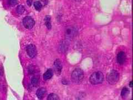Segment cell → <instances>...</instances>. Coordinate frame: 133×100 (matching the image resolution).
Returning a JSON list of instances; mask_svg holds the SVG:
<instances>
[{"label": "cell", "instance_id": "1", "mask_svg": "<svg viewBox=\"0 0 133 100\" xmlns=\"http://www.w3.org/2000/svg\"><path fill=\"white\" fill-rule=\"evenodd\" d=\"M84 75L83 71L80 68H76L71 74V80L74 83L79 84L84 79Z\"/></svg>", "mask_w": 133, "mask_h": 100}, {"label": "cell", "instance_id": "2", "mask_svg": "<svg viewBox=\"0 0 133 100\" xmlns=\"http://www.w3.org/2000/svg\"><path fill=\"white\" fill-rule=\"evenodd\" d=\"M89 81L92 84L102 83L104 81V75L101 71L94 72L90 76Z\"/></svg>", "mask_w": 133, "mask_h": 100}, {"label": "cell", "instance_id": "3", "mask_svg": "<svg viewBox=\"0 0 133 100\" xmlns=\"http://www.w3.org/2000/svg\"><path fill=\"white\" fill-rule=\"evenodd\" d=\"M119 79V74L117 71L113 70H111L107 75V80L110 84H116Z\"/></svg>", "mask_w": 133, "mask_h": 100}, {"label": "cell", "instance_id": "4", "mask_svg": "<svg viewBox=\"0 0 133 100\" xmlns=\"http://www.w3.org/2000/svg\"><path fill=\"white\" fill-rule=\"evenodd\" d=\"M23 25L27 29H31L35 25V21L32 17L30 16H26L23 19Z\"/></svg>", "mask_w": 133, "mask_h": 100}, {"label": "cell", "instance_id": "5", "mask_svg": "<svg viewBox=\"0 0 133 100\" xmlns=\"http://www.w3.org/2000/svg\"><path fill=\"white\" fill-rule=\"evenodd\" d=\"M26 52L28 56L30 58H34L37 55V48L36 46L33 44H30L26 47Z\"/></svg>", "mask_w": 133, "mask_h": 100}, {"label": "cell", "instance_id": "6", "mask_svg": "<svg viewBox=\"0 0 133 100\" xmlns=\"http://www.w3.org/2000/svg\"><path fill=\"white\" fill-rule=\"evenodd\" d=\"M62 68L63 66L61 61L59 59H55V62H54V71L57 76H59L61 74Z\"/></svg>", "mask_w": 133, "mask_h": 100}, {"label": "cell", "instance_id": "7", "mask_svg": "<svg viewBox=\"0 0 133 100\" xmlns=\"http://www.w3.org/2000/svg\"><path fill=\"white\" fill-rule=\"evenodd\" d=\"M126 55L124 51H120L117 53V61L119 65H123L126 62Z\"/></svg>", "mask_w": 133, "mask_h": 100}, {"label": "cell", "instance_id": "8", "mask_svg": "<svg viewBox=\"0 0 133 100\" xmlns=\"http://www.w3.org/2000/svg\"><path fill=\"white\" fill-rule=\"evenodd\" d=\"M77 30L74 27H68L65 30V37L69 39H71L76 36Z\"/></svg>", "mask_w": 133, "mask_h": 100}, {"label": "cell", "instance_id": "9", "mask_svg": "<svg viewBox=\"0 0 133 100\" xmlns=\"http://www.w3.org/2000/svg\"><path fill=\"white\" fill-rule=\"evenodd\" d=\"M47 93V90H46V88L44 87H41L38 88L37 91L36 92V95L37 96V97L39 99H43L44 96L46 95Z\"/></svg>", "mask_w": 133, "mask_h": 100}, {"label": "cell", "instance_id": "10", "mask_svg": "<svg viewBox=\"0 0 133 100\" xmlns=\"http://www.w3.org/2000/svg\"><path fill=\"white\" fill-rule=\"evenodd\" d=\"M53 75V72L52 69H48L47 71L43 74V78L44 80H48L51 79Z\"/></svg>", "mask_w": 133, "mask_h": 100}, {"label": "cell", "instance_id": "11", "mask_svg": "<svg viewBox=\"0 0 133 100\" xmlns=\"http://www.w3.org/2000/svg\"><path fill=\"white\" fill-rule=\"evenodd\" d=\"M51 18L50 16H46L44 18V24L48 30H51L52 28L51 25Z\"/></svg>", "mask_w": 133, "mask_h": 100}, {"label": "cell", "instance_id": "12", "mask_svg": "<svg viewBox=\"0 0 133 100\" xmlns=\"http://www.w3.org/2000/svg\"><path fill=\"white\" fill-rule=\"evenodd\" d=\"M25 11V8L23 6L19 5L16 8V12L19 15H22L24 13Z\"/></svg>", "mask_w": 133, "mask_h": 100}, {"label": "cell", "instance_id": "13", "mask_svg": "<svg viewBox=\"0 0 133 100\" xmlns=\"http://www.w3.org/2000/svg\"><path fill=\"white\" fill-rule=\"evenodd\" d=\"M34 8L38 11H40L42 8V4L40 1H36L34 2Z\"/></svg>", "mask_w": 133, "mask_h": 100}, {"label": "cell", "instance_id": "14", "mask_svg": "<svg viewBox=\"0 0 133 100\" xmlns=\"http://www.w3.org/2000/svg\"><path fill=\"white\" fill-rule=\"evenodd\" d=\"M48 100H59V96L55 93L49 94L47 97Z\"/></svg>", "mask_w": 133, "mask_h": 100}, {"label": "cell", "instance_id": "15", "mask_svg": "<svg viewBox=\"0 0 133 100\" xmlns=\"http://www.w3.org/2000/svg\"><path fill=\"white\" fill-rule=\"evenodd\" d=\"M129 93V90L128 89V88L125 87L123 88V90H121V96L123 97H125V96H126L128 95Z\"/></svg>", "mask_w": 133, "mask_h": 100}, {"label": "cell", "instance_id": "16", "mask_svg": "<svg viewBox=\"0 0 133 100\" xmlns=\"http://www.w3.org/2000/svg\"><path fill=\"white\" fill-rule=\"evenodd\" d=\"M38 83V78L37 77H33L31 78V83L33 86H36Z\"/></svg>", "mask_w": 133, "mask_h": 100}, {"label": "cell", "instance_id": "17", "mask_svg": "<svg viewBox=\"0 0 133 100\" xmlns=\"http://www.w3.org/2000/svg\"><path fill=\"white\" fill-rule=\"evenodd\" d=\"M8 3L11 6H15L18 4V0H8Z\"/></svg>", "mask_w": 133, "mask_h": 100}, {"label": "cell", "instance_id": "18", "mask_svg": "<svg viewBox=\"0 0 133 100\" xmlns=\"http://www.w3.org/2000/svg\"><path fill=\"white\" fill-rule=\"evenodd\" d=\"M27 4L28 5V6H31L32 4V0H27Z\"/></svg>", "mask_w": 133, "mask_h": 100}, {"label": "cell", "instance_id": "19", "mask_svg": "<svg viewBox=\"0 0 133 100\" xmlns=\"http://www.w3.org/2000/svg\"><path fill=\"white\" fill-rule=\"evenodd\" d=\"M130 87H132V81L130 82Z\"/></svg>", "mask_w": 133, "mask_h": 100}, {"label": "cell", "instance_id": "20", "mask_svg": "<svg viewBox=\"0 0 133 100\" xmlns=\"http://www.w3.org/2000/svg\"><path fill=\"white\" fill-rule=\"evenodd\" d=\"M76 1H80V0H76Z\"/></svg>", "mask_w": 133, "mask_h": 100}]
</instances>
